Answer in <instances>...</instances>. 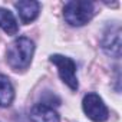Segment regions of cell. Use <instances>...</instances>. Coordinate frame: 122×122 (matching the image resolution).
Masks as SVG:
<instances>
[{"instance_id": "cell-1", "label": "cell", "mask_w": 122, "mask_h": 122, "mask_svg": "<svg viewBox=\"0 0 122 122\" xmlns=\"http://www.w3.org/2000/svg\"><path fill=\"white\" fill-rule=\"evenodd\" d=\"M35 53V43L29 37H17L10 43L6 52V60L13 71H25L29 68Z\"/></svg>"}, {"instance_id": "cell-2", "label": "cell", "mask_w": 122, "mask_h": 122, "mask_svg": "<svg viewBox=\"0 0 122 122\" xmlns=\"http://www.w3.org/2000/svg\"><path fill=\"white\" fill-rule=\"evenodd\" d=\"M95 15V6L92 2L85 0H73L68 2L63 7V17L65 20L75 27H81L86 25Z\"/></svg>"}, {"instance_id": "cell-3", "label": "cell", "mask_w": 122, "mask_h": 122, "mask_svg": "<svg viewBox=\"0 0 122 122\" xmlns=\"http://www.w3.org/2000/svg\"><path fill=\"white\" fill-rule=\"evenodd\" d=\"M49 60L57 68L59 76L72 91H78L79 83H78V78H76V63L75 60H72L68 56L63 55H50Z\"/></svg>"}, {"instance_id": "cell-4", "label": "cell", "mask_w": 122, "mask_h": 122, "mask_svg": "<svg viewBox=\"0 0 122 122\" xmlns=\"http://www.w3.org/2000/svg\"><path fill=\"white\" fill-rule=\"evenodd\" d=\"M82 108L85 115L93 122H105L109 118V111L103 103V99L98 93L91 92L85 95L82 101Z\"/></svg>"}, {"instance_id": "cell-5", "label": "cell", "mask_w": 122, "mask_h": 122, "mask_svg": "<svg viewBox=\"0 0 122 122\" xmlns=\"http://www.w3.org/2000/svg\"><path fill=\"white\" fill-rule=\"evenodd\" d=\"M102 49L111 57H121V27L119 25L111 26L105 30L102 39Z\"/></svg>"}, {"instance_id": "cell-6", "label": "cell", "mask_w": 122, "mask_h": 122, "mask_svg": "<svg viewBox=\"0 0 122 122\" xmlns=\"http://www.w3.org/2000/svg\"><path fill=\"white\" fill-rule=\"evenodd\" d=\"M15 7L17 9L20 20L23 23L33 22L40 12V3L35 2V0H20V2L15 3Z\"/></svg>"}, {"instance_id": "cell-7", "label": "cell", "mask_w": 122, "mask_h": 122, "mask_svg": "<svg viewBox=\"0 0 122 122\" xmlns=\"http://www.w3.org/2000/svg\"><path fill=\"white\" fill-rule=\"evenodd\" d=\"M30 119L32 122H60L57 112L46 103L35 105L30 111Z\"/></svg>"}, {"instance_id": "cell-8", "label": "cell", "mask_w": 122, "mask_h": 122, "mask_svg": "<svg viewBox=\"0 0 122 122\" xmlns=\"http://www.w3.org/2000/svg\"><path fill=\"white\" fill-rule=\"evenodd\" d=\"M15 99V88L10 79L6 75L0 73V106L7 108L13 103Z\"/></svg>"}, {"instance_id": "cell-9", "label": "cell", "mask_w": 122, "mask_h": 122, "mask_svg": "<svg viewBox=\"0 0 122 122\" xmlns=\"http://www.w3.org/2000/svg\"><path fill=\"white\" fill-rule=\"evenodd\" d=\"M0 29H3L7 35H16L19 32V25L13 13L7 9L0 7Z\"/></svg>"}]
</instances>
